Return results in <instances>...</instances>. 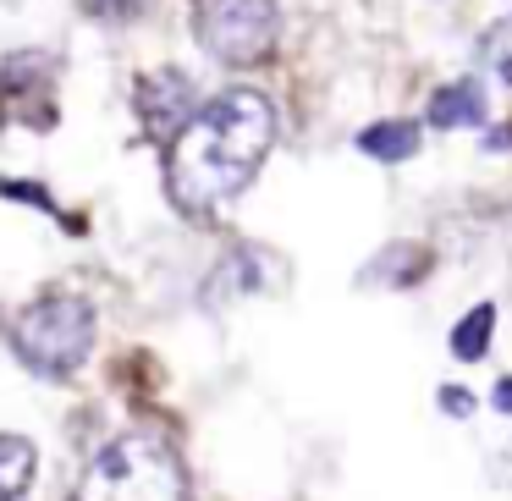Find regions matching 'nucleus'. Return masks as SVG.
I'll list each match as a JSON object with an SVG mask.
<instances>
[{
	"label": "nucleus",
	"mask_w": 512,
	"mask_h": 501,
	"mask_svg": "<svg viewBox=\"0 0 512 501\" xmlns=\"http://www.w3.org/2000/svg\"><path fill=\"white\" fill-rule=\"evenodd\" d=\"M276 144V111L254 89H226L166 144V188L177 210H221L259 177Z\"/></svg>",
	"instance_id": "1"
},
{
	"label": "nucleus",
	"mask_w": 512,
	"mask_h": 501,
	"mask_svg": "<svg viewBox=\"0 0 512 501\" xmlns=\"http://www.w3.org/2000/svg\"><path fill=\"white\" fill-rule=\"evenodd\" d=\"M72 501H188V468L160 435H116L83 468Z\"/></svg>",
	"instance_id": "2"
},
{
	"label": "nucleus",
	"mask_w": 512,
	"mask_h": 501,
	"mask_svg": "<svg viewBox=\"0 0 512 501\" xmlns=\"http://www.w3.org/2000/svg\"><path fill=\"white\" fill-rule=\"evenodd\" d=\"M12 353L39 380L78 375L83 358L94 353V303L78 292H50V298L28 303L12 325Z\"/></svg>",
	"instance_id": "3"
},
{
	"label": "nucleus",
	"mask_w": 512,
	"mask_h": 501,
	"mask_svg": "<svg viewBox=\"0 0 512 501\" xmlns=\"http://www.w3.org/2000/svg\"><path fill=\"white\" fill-rule=\"evenodd\" d=\"M193 34L226 67H259L276 45V0H193Z\"/></svg>",
	"instance_id": "4"
},
{
	"label": "nucleus",
	"mask_w": 512,
	"mask_h": 501,
	"mask_svg": "<svg viewBox=\"0 0 512 501\" xmlns=\"http://www.w3.org/2000/svg\"><path fill=\"white\" fill-rule=\"evenodd\" d=\"M133 111H138V127H144V138H155V144H171V138L188 127V116L199 111L193 78H188V72H177V67H160V72H149V78H138Z\"/></svg>",
	"instance_id": "5"
},
{
	"label": "nucleus",
	"mask_w": 512,
	"mask_h": 501,
	"mask_svg": "<svg viewBox=\"0 0 512 501\" xmlns=\"http://www.w3.org/2000/svg\"><path fill=\"white\" fill-rule=\"evenodd\" d=\"M485 122V83L457 78L446 89H435L430 100V127H479Z\"/></svg>",
	"instance_id": "6"
},
{
	"label": "nucleus",
	"mask_w": 512,
	"mask_h": 501,
	"mask_svg": "<svg viewBox=\"0 0 512 501\" xmlns=\"http://www.w3.org/2000/svg\"><path fill=\"white\" fill-rule=\"evenodd\" d=\"M34 468H39L34 441H23V435H0V501H23L28 485H34Z\"/></svg>",
	"instance_id": "7"
},
{
	"label": "nucleus",
	"mask_w": 512,
	"mask_h": 501,
	"mask_svg": "<svg viewBox=\"0 0 512 501\" xmlns=\"http://www.w3.org/2000/svg\"><path fill=\"white\" fill-rule=\"evenodd\" d=\"M358 149L369 160H408L419 149V122H375L358 133Z\"/></svg>",
	"instance_id": "8"
},
{
	"label": "nucleus",
	"mask_w": 512,
	"mask_h": 501,
	"mask_svg": "<svg viewBox=\"0 0 512 501\" xmlns=\"http://www.w3.org/2000/svg\"><path fill=\"white\" fill-rule=\"evenodd\" d=\"M430 265V259H424V248H413V243H391L386 254L375 259V265L364 270V281H386V287H413V281H419V270Z\"/></svg>",
	"instance_id": "9"
},
{
	"label": "nucleus",
	"mask_w": 512,
	"mask_h": 501,
	"mask_svg": "<svg viewBox=\"0 0 512 501\" xmlns=\"http://www.w3.org/2000/svg\"><path fill=\"white\" fill-rule=\"evenodd\" d=\"M490 325H496V309H490V303H479L474 314H463V320H457V331H452V353L468 358V364H474V358H485Z\"/></svg>",
	"instance_id": "10"
},
{
	"label": "nucleus",
	"mask_w": 512,
	"mask_h": 501,
	"mask_svg": "<svg viewBox=\"0 0 512 501\" xmlns=\"http://www.w3.org/2000/svg\"><path fill=\"white\" fill-rule=\"evenodd\" d=\"M479 61H485L501 83H512V17H501V23L485 28V39H479Z\"/></svg>",
	"instance_id": "11"
},
{
	"label": "nucleus",
	"mask_w": 512,
	"mask_h": 501,
	"mask_svg": "<svg viewBox=\"0 0 512 501\" xmlns=\"http://www.w3.org/2000/svg\"><path fill=\"white\" fill-rule=\"evenodd\" d=\"M83 6H89L94 17H105V23H133L149 0H83Z\"/></svg>",
	"instance_id": "12"
},
{
	"label": "nucleus",
	"mask_w": 512,
	"mask_h": 501,
	"mask_svg": "<svg viewBox=\"0 0 512 501\" xmlns=\"http://www.w3.org/2000/svg\"><path fill=\"white\" fill-rule=\"evenodd\" d=\"M441 408H446V419H468L479 402H474V391H463V386H441Z\"/></svg>",
	"instance_id": "13"
},
{
	"label": "nucleus",
	"mask_w": 512,
	"mask_h": 501,
	"mask_svg": "<svg viewBox=\"0 0 512 501\" xmlns=\"http://www.w3.org/2000/svg\"><path fill=\"white\" fill-rule=\"evenodd\" d=\"M496 408L512 413V380H501V386H496Z\"/></svg>",
	"instance_id": "14"
}]
</instances>
